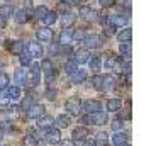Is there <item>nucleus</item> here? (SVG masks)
I'll list each match as a JSON object with an SVG mask.
<instances>
[{"mask_svg":"<svg viewBox=\"0 0 151 146\" xmlns=\"http://www.w3.org/2000/svg\"><path fill=\"white\" fill-rule=\"evenodd\" d=\"M116 83H117V80L112 75H99V77L93 78V87L97 90H102V92L112 90L116 87Z\"/></svg>","mask_w":151,"mask_h":146,"instance_id":"1","label":"nucleus"},{"mask_svg":"<svg viewBox=\"0 0 151 146\" xmlns=\"http://www.w3.org/2000/svg\"><path fill=\"white\" fill-rule=\"evenodd\" d=\"M24 82H26V85H29V87L39 85V82H41V66H39L37 63H32V65H31V68H29Z\"/></svg>","mask_w":151,"mask_h":146,"instance_id":"2","label":"nucleus"},{"mask_svg":"<svg viewBox=\"0 0 151 146\" xmlns=\"http://www.w3.org/2000/svg\"><path fill=\"white\" fill-rule=\"evenodd\" d=\"M107 122V114L104 111H99V112H93V114H87L85 117L82 119V124H105Z\"/></svg>","mask_w":151,"mask_h":146,"instance_id":"3","label":"nucleus"},{"mask_svg":"<svg viewBox=\"0 0 151 146\" xmlns=\"http://www.w3.org/2000/svg\"><path fill=\"white\" fill-rule=\"evenodd\" d=\"M83 42H85L87 49H99L104 44V37L100 34H90V36H85Z\"/></svg>","mask_w":151,"mask_h":146,"instance_id":"4","label":"nucleus"},{"mask_svg":"<svg viewBox=\"0 0 151 146\" xmlns=\"http://www.w3.org/2000/svg\"><path fill=\"white\" fill-rule=\"evenodd\" d=\"M65 109L71 116H78L82 112V100L80 99H70V100H66V104H65Z\"/></svg>","mask_w":151,"mask_h":146,"instance_id":"5","label":"nucleus"},{"mask_svg":"<svg viewBox=\"0 0 151 146\" xmlns=\"http://www.w3.org/2000/svg\"><path fill=\"white\" fill-rule=\"evenodd\" d=\"M129 21V17L124 14H116V15H109V26L110 27H124Z\"/></svg>","mask_w":151,"mask_h":146,"instance_id":"6","label":"nucleus"},{"mask_svg":"<svg viewBox=\"0 0 151 146\" xmlns=\"http://www.w3.org/2000/svg\"><path fill=\"white\" fill-rule=\"evenodd\" d=\"M102 109V104L99 100H85L82 102V111L85 114H93V112H99Z\"/></svg>","mask_w":151,"mask_h":146,"instance_id":"7","label":"nucleus"},{"mask_svg":"<svg viewBox=\"0 0 151 146\" xmlns=\"http://www.w3.org/2000/svg\"><path fill=\"white\" fill-rule=\"evenodd\" d=\"M41 66V71H44V75L51 80V78H55V75H56V68H55V63L51 61V60H42V63L39 65Z\"/></svg>","mask_w":151,"mask_h":146,"instance_id":"8","label":"nucleus"},{"mask_svg":"<svg viewBox=\"0 0 151 146\" xmlns=\"http://www.w3.org/2000/svg\"><path fill=\"white\" fill-rule=\"evenodd\" d=\"M80 15H82V19H85V21L88 22H95L99 21V12L97 10H93L92 7H82L80 9Z\"/></svg>","mask_w":151,"mask_h":146,"instance_id":"9","label":"nucleus"},{"mask_svg":"<svg viewBox=\"0 0 151 146\" xmlns=\"http://www.w3.org/2000/svg\"><path fill=\"white\" fill-rule=\"evenodd\" d=\"M26 53H27L31 58H39L42 56V48L39 42H27L26 44Z\"/></svg>","mask_w":151,"mask_h":146,"instance_id":"10","label":"nucleus"},{"mask_svg":"<svg viewBox=\"0 0 151 146\" xmlns=\"http://www.w3.org/2000/svg\"><path fill=\"white\" fill-rule=\"evenodd\" d=\"M36 37L39 39L41 42H49L53 41V37H55V34H53V31L48 27H42V29H37V32H36Z\"/></svg>","mask_w":151,"mask_h":146,"instance_id":"11","label":"nucleus"},{"mask_svg":"<svg viewBox=\"0 0 151 146\" xmlns=\"http://www.w3.org/2000/svg\"><path fill=\"white\" fill-rule=\"evenodd\" d=\"M58 41H60V44H63V46H68V44H71V41H73V29L65 27L61 31L60 37H58Z\"/></svg>","mask_w":151,"mask_h":146,"instance_id":"12","label":"nucleus"},{"mask_svg":"<svg viewBox=\"0 0 151 146\" xmlns=\"http://www.w3.org/2000/svg\"><path fill=\"white\" fill-rule=\"evenodd\" d=\"M44 105H41V104H34V105H31L27 109V116L31 119H39V117H42V114H44Z\"/></svg>","mask_w":151,"mask_h":146,"instance_id":"13","label":"nucleus"},{"mask_svg":"<svg viewBox=\"0 0 151 146\" xmlns=\"http://www.w3.org/2000/svg\"><path fill=\"white\" fill-rule=\"evenodd\" d=\"M46 141H48L49 145H58L61 141V132H60V129H49L46 132Z\"/></svg>","mask_w":151,"mask_h":146,"instance_id":"14","label":"nucleus"},{"mask_svg":"<svg viewBox=\"0 0 151 146\" xmlns=\"http://www.w3.org/2000/svg\"><path fill=\"white\" fill-rule=\"evenodd\" d=\"M37 124H39V127H41V129H46V131H49V129H53L55 119L51 117V116H44V117H39Z\"/></svg>","mask_w":151,"mask_h":146,"instance_id":"15","label":"nucleus"},{"mask_svg":"<svg viewBox=\"0 0 151 146\" xmlns=\"http://www.w3.org/2000/svg\"><path fill=\"white\" fill-rule=\"evenodd\" d=\"M75 19H76V15L73 14L71 10H65L63 15H61V24L65 26V27H70V26L75 22Z\"/></svg>","mask_w":151,"mask_h":146,"instance_id":"16","label":"nucleus"},{"mask_svg":"<svg viewBox=\"0 0 151 146\" xmlns=\"http://www.w3.org/2000/svg\"><path fill=\"white\" fill-rule=\"evenodd\" d=\"M7 97L9 100H19L21 99V87H17V85L7 87Z\"/></svg>","mask_w":151,"mask_h":146,"instance_id":"17","label":"nucleus"},{"mask_svg":"<svg viewBox=\"0 0 151 146\" xmlns=\"http://www.w3.org/2000/svg\"><path fill=\"white\" fill-rule=\"evenodd\" d=\"M14 19L17 24H26V22L29 21V15L26 14V10L24 9H19L17 12H14Z\"/></svg>","mask_w":151,"mask_h":146,"instance_id":"18","label":"nucleus"},{"mask_svg":"<svg viewBox=\"0 0 151 146\" xmlns=\"http://www.w3.org/2000/svg\"><path fill=\"white\" fill-rule=\"evenodd\" d=\"M87 136H88V131H87L83 126H80V127L73 129V132H71V138H73V139H85Z\"/></svg>","mask_w":151,"mask_h":146,"instance_id":"19","label":"nucleus"},{"mask_svg":"<svg viewBox=\"0 0 151 146\" xmlns=\"http://www.w3.org/2000/svg\"><path fill=\"white\" fill-rule=\"evenodd\" d=\"M56 124H58V127L65 129V127H68V126L71 124V119H70V116L61 114V116H58V119H56Z\"/></svg>","mask_w":151,"mask_h":146,"instance_id":"20","label":"nucleus"},{"mask_svg":"<svg viewBox=\"0 0 151 146\" xmlns=\"http://www.w3.org/2000/svg\"><path fill=\"white\" fill-rule=\"evenodd\" d=\"M71 80L75 82V83H83L85 80H87V73H85V70H78L76 73L71 75Z\"/></svg>","mask_w":151,"mask_h":146,"instance_id":"21","label":"nucleus"},{"mask_svg":"<svg viewBox=\"0 0 151 146\" xmlns=\"http://www.w3.org/2000/svg\"><path fill=\"white\" fill-rule=\"evenodd\" d=\"M121 100H117V99H110V100H107V111L110 112H117L119 109H121Z\"/></svg>","mask_w":151,"mask_h":146,"instance_id":"22","label":"nucleus"},{"mask_svg":"<svg viewBox=\"0 0 151 146\" xmlns=\"http://www.w3.org/2000/svg\"><path fill=\"white\" fill-rule=\"evenodd\" d=\"M75 61H76V63H87V61H90V55H88V51H85V49H80V51L76 53Z\"/></svg>","mask_w":151,"mask_h":146,"instance_id":"23","label":"nucleus"},{"mask_svg":"<svg viewBox=\"0 0 151 146\" xmlns=\"http://www.w3.org/2000/svg\"><path fill=\"white\" fill-rule=\"evenodd\" d=\"M10 15H14V7L12 5H2L0 7V17H4L7 21V17H10Z\"/></svg>","mask_w":151,"mask_h":146,"instance_id":"24","label":"nucleus"},{"mask_svg":"<svg viewBox=\"0 0 151 146\" xmlns=\"http://www.w3.org/2000/svg\"><path fill=\"white\" fill-rule=\"evenodd\" d=\"M131 36H132V31L131 29H124L122 32H119L117 39H119V42H131Z\"/></svg>","mask_w":151,"mask_h":146,"instance_id":"25","label":"nucleus"},{"mask_svg":"<svg viewBox=\"0 0 151 146\" xmlns=\"http://www.w3.org/2000/svg\"><path fill=\"white\" fill-rule=\"evenodd\" d=\"M56 12H51V10H49L48 14L44 15V19H42V22H44V24H46V26H53V24H55L56 22V19H58V17H56Z\"/></svg>","mask_w":151,"mask_h":146,"instance_id":"26","label":"nucleus"},{"mask_svg":"<svg viewBox=\"0 0 151 146\" xmlns=\"http://www.w3.org/2000/svg\"><path fill=\"white\" fill-rule=\"evenodd\" d=\"M112 143H114L116 146L126 145V134H122V132H117V134H114V136H112Z\"/></svg>","mask_w":151,"mask_h":146,"instance_id":"27","label":"nucleus"},{"mask_svg":"<svg viewBox=\"0 0 151 146\" xmlns=\"http://www.w3.org/2000/svg\"><path fill=\"white\" fill-rule=\"evenodd\" d=\"M76 65H78L76 61H66L65 70H66V73H68V75H73V73H76V71H78V66H76Z\"/></svg>","mask_w":151,"mask_h":146,"instance_id":"28","label":"nucleus"},{"mask_svg":"<svg viewBox=\"0 0 151 146\" xmlns=\"http://www.w3.org/2000/svg\"><path fill=\"white\" fill-rule=\"evenodd\" d=\"M83 39H85V29H75L73 31V41L82 42Z\"/></svg>","mask_w":151,"mask_h":146,"instance_id":"29","label":"nucleus"},{"mask_svg":"<svg viewBox=\"0 0 151 146\" xmlns=\"http://www.w3.org/2000/svg\"><path fill=\"white\" fill-rule=\"evenodd\" d=\"M24 146H37V138L34 134H27L24 138Z\"/></svg>","mask_w":151,"mask_h":146,"instance_id":"30","label":"nucleus"},{"mask_svg":"<svg viewBox=\"0 0 151 146\" xmlns=\"http://www.w3.org/2000/svg\"><path fill=\"white\" fill-rule=\"evenodd\" d=\"M7 87H9V75L4 73V71H0V90H4Z\"/></svg>","mask_w":151,"mask_h":146,"instance_id":"31","label":"nucleus"},{"mask_svg":"<svg viewBox=\"0 0 151 146\" xmlns=\"http://www.w3.org/2000/svg\"><path fill=\"white\" fill-rule=\"evenodd\" d=\"M100 66H102V60H100V56H95V58L90 60V68L92 70H100Z\"/></svg>","mask_w":151,"mask_h":146,"instance_id":"32","label":"nucleus"},{"mask_svg":"<svg viewBox=\"0 0 151 146\" xmlns=\"http://www.w3.org/2000/svg\"><path fill=\"white\" fill-rule=\"evenodd\" d=\"M31 56L26 53V51H22L21 53V56H19V61H21V65H24V66H27V65H31Z\"/></svg>","mask_w":151,"mask_h":146,"instance_id":"33","label":"nucleus"},{"mask_svg":"<svg viewBox=\"0 0 151 146\" xmlns=\"http://www.w3.org/2000/svg\"><path fill=\"white\" fill-rule=\"evenodd\" d=\"M24 70H17L15 71V82H17V87L19 85H26V82H24Z\"/></svg>","mask_w":151,"mask_h":146,"instance_id":"34","label":"nucleus"},{"mask_svg":"<svg viewBox=\"0 0 151 146\" xmlns=\"http://www.w3.org/2000/svg\"><path fill=\"white\" fill-rule=\"evenodd\" d=\"M109 58H107V61H105V66L107 68H116L117 66V58L114 55H107Z\"/></svg>","mask_w":151,"mask_h":146,"instance_id":"35","label":"nucleus"},{"mask_svg":"<svg viewBox=\"0 0 151 146\" xmlns=\"http://www.w3.org/2000/svg\"><path fill=\"white\" fill-rule=\"evenodd\" d=\"M31 105H34V97L27 95V97H26L24 100H22V109H24V111H27V109L31 107Z\"/></svg>","mask_w":151,"mask_h":146,"instance_id":"36","label":"nucleus"},{"mask_svg":"<svg viewBox=\"0 0 151 146\" xmlns=\"http://www.w3.org/2000/svg\"><path fill=\"white\" fill-rule=\"evenodd\" d=\"M49 10H48V7H44V5H39V7L36 9V15H37V17H39V19H44V15L48 14Z\"/></svg>","mask_w":151,"mask_h":146,"instance_id":"37","label":"nucleus"},{"mask_svg":"<svg viewBox=\"0 0 151 146\" xmlns=\"http://www.w3.org/2000/svg\"><path fill=\"white\" fill-rule=\"evenodd\" d=\"M121 53L129 58L131 56V42H121Z\"/></svg>","mask_w":151,"mask_h":146,"instance_id":"38","label":"nucleus"},{"mask_svg":"<svg viewBox=\"0 0 151 146\" xmlns=\"http://www.w3.org/2000/svg\"><path fill=\"white\" fill-rule=\"evenodd\" d=\"M44 97H48L49 100H55V99L58 97V90H55V88H48V90L44 92Z\"/></svg>","mask_w":151,"mask_h":146,"instance_id":"39","label":"nucleus"},{"mask_svg":"<svg viewBox=\"0 0 151 146\" xmlns=\"http://www.w3.org/2000/svg\"><path fill=\"white\" fill-rule=\"evenodd\" d=\"M10 100H9V97H7V92H4V90H0V105L4 107V105H7Z\"/></svg>","mask_w":151,"mask_h":146,"instance_id":"40","label":"nucleus"},{"mask_svg":"<svg viewBox=\"0 0 151 146\" xmlns=\"http://www.w3.org/2000/svg\"><path fill=\"white\" fill-rule=\"evenodd\" d=\"M7 46H9L10 49H12L14 53H15V51H19V53H22V44H19V42H14V44H10V41H9V42H7Z\"/></svg>","mask_w":151,"mask_h":146,"instance_id":"41","label":"nucleus"},{"mask_svg":"<svg viewBox=\"0 0 151 146\" xmlns=\"http://www.w3.org/2000/svg\"><path fill=\"white\" fill-rule=\"evenodd\" d=\"M112 129H116V131H119V129H121V127H122V121H121V119H116V121H112Z\"/></svg>","mask_w":151,"mask_h":146,"instance_id":"42","label":"nucleus"},{"mask_svg":"<svg viewBox=\"0 0 151 146\" xmlns=\"http://www.w3.org/2000/svg\"><path fill=\"white\" fill-rule=\"evenodd\" d=\"M99 2H100L102 7H112V5L116 4V0H99Z\"/></svg>","mask_w":151,"mask_h":146,"instance_id":"43","label":"nucleus"},{"mask_svg":"<svg viewBox=\"0 0 151 146\" xmlns=\"http://www.w3.org/2000/svg\"><path fill=\"white\" fill-rule=\"evenodd\" d=\"M97 141H104V143H105V141H107V134H105V132H99V134H97Z\"/></svg>","mask_w":151,"mask_h":146,"instance_id":"44","label":"nucleus"},{"mask_svg":"<svg viewBox=\"0 0 151 146\" xmlns=\"http://www.w3.org/2000/svg\"><path fill=\"white\" fill-rule=\"evenodd\" d=\"M61 146H75V143L71 141V139H65V141H60Z\"/></svg>","mask_w":151,"mask_h":146,"instance_id":"45","label":"nucleus"},{"mask_svg":"<svg viewBox=\"0 0 151 146\" xmlns=\"http://www.w3.org/2000/svg\"><path fill=\"white\" fill-rule=\"evenodd\" d=\"M83 146H95V141H92V139H85V145Z\"/></svg>","mask_w":151,"mask_h":146,"instance_id":"46","label":"nucleus"},{"mask_svg":"<svg viewBox=\"0 0 151 146\" xmlns=\"http://www.w3.org/2000/svg\"><path fill=\"white\" fill-rule=\"evenodd\" d=\"M5 22H7V21H5L4 17H0V31H2V29L5 27Z\"/></svg>","mask_w":151,"mask_h":146,"instance_id":"47","label":"nucleus"},{"mask_svg":"<svg viewBox=\"0 0 151 146\" xmlns=\"http://www.w3.org/2000/svg\"><path fill=\"white\" fill-rule=\"evenodd\" d=\"M68 4H71V5H76V4H80V0H66Z\"/></svg>","mask_w":151,"mask_h":146,"instance_id":"48","label":"nucleus"},{"mask_svg":"<svg viewBox=\"0 0 151 146\" xmlns=\"http://www.w3.org/2000/svg\"><path fill=\"white\" fill-rule=\"evenodd\" d=\"M2 138H4V129L0 127V141H2Z\"/></svg>","mask_w":151,"mask_h":146,"instance_id":"49","label":"nucleus"},{"mask_svg":"<svg viewBox=\"0 0 151 146\" xmlns=\"http://www.w3.org/2000/svg\"><path fill=\"white\" fill-rule=\"evenodd\" d=\"M122 146H131V145H129V143H126V145H122Z\"/></svg>","mask_w":151,"mask_h":146,"instance_id":"50","label":"nucleus"}]
</instances>
